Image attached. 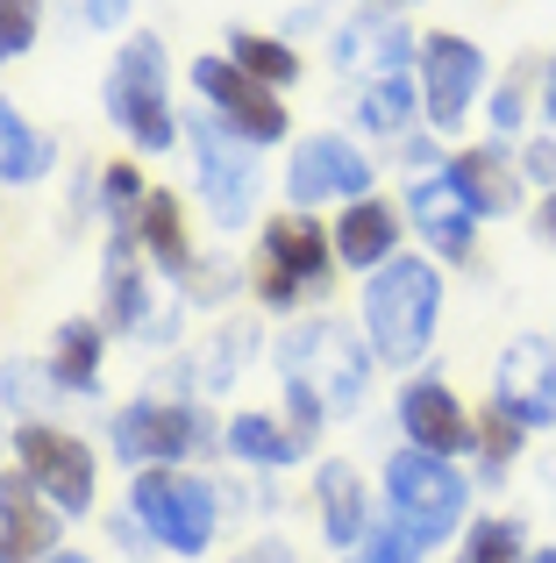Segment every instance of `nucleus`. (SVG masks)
Here are the masks:
<instances>
[{
    "mask_svg": "<svg viewBox=\"0 0 556 563\" xmlns=\"http://www.w3.org/2000/svg\"><path fill=\"white\" fill-rule=\"evenodd\" d=\"M371 179H378V157H364L349 136H307L286 165V192H292L300 214L321 200H364Z\"/></svg>",
    "mask_w": 556,
    "mask_h": 563,
    "instance_id": "12",
    "label": "nucleus"
},
{
    "mask_svg": "<svg viewBox=\"0 0 556 563\" xmlns=\"http://www.w3.org/2000/svg\"><path fill=\"white\" fill-rule=\"evenodd\" d=\"M36 29H43V8L36 0H0V65L36 51Z\"/></svg>",
    "mask_w": 556,
    "mask_h": 563,
    "instance_id": "32",
    "label": "nucleus"
},
{
    "mask_svg": "<svg viewBox=\"0 0 556 563\" xmlns=\"http://www.w3.org/2000/svg\"><path fill=\"white\" fill-rule=\"evenodd\" d=\"M100 350H108V321H65L51 343V357H43V372H51V393H93L100 378Z\"/></svg>",
    "mask_w": 556,
    "mask_h": 563,
    "instance_id": "23",
    "label": "nucleus"
},
{
    "mask_svg": "<svg viewBox=\"0 0 556 563\" xmlns=\"http://www.w3.org/2000/svg\"><path fill=\"white\" fill-rule=\"evenodd\" d=\"M521 563H556V550H549V542H543V550H529V556H521Z\"/></svg>",
    "mask_w": 556,
    "mask_h": 563,
    "instance_id": "41",
    "label": "nucleus"
},
{
    "mask_svg": "<svg viewBox=\"0 0 556 563\" xmlns=\"http://www.w3.org/2000/svg\"><path fill=\"white\" fill-rule=\"evenodd\" d=\"M129 514H136L171 556H200L214 542V493L200 478H186V471H171V464L136 471V485H129Z\"/></svg>",
    "mask_w": 556,
    "mask_h": 563,
    "instance_id": "8",
    "label": "nucleus"
},
{
    "mask_svg": "<svg viewBox=\"0 0 556 563\" xmlns=\"http://www.w3.org/2000/svg\"><path fill=\"white\" fill-rule=\"evenodd\" d=\"M529 542H521V521H478L471 542H464V563H521Z\"/></svg>",
    "mask_w": 556,
    "mask_h": 563,
    "instance_id": "31",
    "label": "nucleus"
},
{
    "mask_svg": "<svg viewBox=\"0 0 556 563\" xmlns=\"http://www.w3.org/2000/svg\"><path fill=\"white\" fill-rule=\"evenodd\" d=\"M43 563H86V556H71V550H57V556H43Z\"/></svg>",
    "mask_w": 556,
    "mask_h": 563,
    "instance_id": "42",
    "label": "nucleus"
},
{
    "mask_svg": "<svg viewBox=\"0 0 556 563\" xmlns=\"http://www.w3.org/2000/svg\"><path fill=\"white\" fill-rule=\"evenodd\" d=\"M278 372L321 413H357L371 393V343H364V329H343V321H300L278 343Z\"/></svg>",
    "mask_w": 556,
    "mask_h": 563,
    "instance_id": "3",
    "label": "nucleus"
},
{
    "mask_svg": "<svg viewBox=\"0 0 556 563\" xmlns=\"http://www.w3.org/2000/svg\"><path fill=\"white\" fill-rule=\"evenodd\" d=\"M449 172H457V186L471 192V207H478V221H507L521 207V157H507L500 143H478V151H457L449 157Z\"/></svg>",
    "mask_w": 556,
    "mask_h": 563,
    "instance_id": "21",
    "label": "nucleus"
},
{
    "mask_svg": "<svg viewBox=\"0 0 556 563\" xmlns=\"http://www.w3.org/2000/svg\"><path fill=\"white\" fill-rule=\"evenodd\" d=\"M414 51H421V36L392 8H357L343 29H335V65H343L357 86L407 79V71H414Z\"/></svg>",
    "mask_w": 556,
    "mask_h": 563,
    "instance_id": "14",
    "label": "nucleus"
},
{
    "mask_svg": "<svg viewBox=\"0 0 556 563\" xmlns=\"http://www.w3.org/2000/svg\"><path fill=\"white\" fill-rule=\"evenodd\" d=\"M100 286H108V329L136 335V343H171V335H179V300H171V292H157V264L143 257L136 221L108 235Z\"/></svg>",
    "mask_w": 556,
    "mask_h": 563,
    "instance_id": "6",
    "label": "nucleus"
},
{
    "mask_svg": "<svg viewBox=\"0 0 556 563\" xmlns=\"http://www.w3.org/2000/svg\"><path fill=\"white\" fill-rule=\"evenodd\" d=\"M543 122L556 129V51L543 57Z\"/></svg>",
    "mask_w": 556,
    "mask_h": 563,
    "instance_id": "38",
    "label": "nucleus"
},
{
    "mask_svg": "<svg viewBox=\"0 0 556 563\" xmlns=\"http://www.w3.org/2000/svg\"><path fill=\"white\" fill-rule=\"evenodd\" d=\"M357 8H392V14H400V8H414V0H357Z\"/></svg>",
    "mask_w": 556,
    "mask_h": 563,
    "instance_id": "40",
    "label": "nucleus"
},
{
    "mask_svg": "<svg viewBox=\"0 0 556 563\" xmlns=\"http://www.w3.org/2000/svg\"><path fill=\"white\" fill-rule=\"evenodd\" d=\"M136 243L143 257L157 264V278H171V286H193V243H186V214H179V192L151 186L136 207Z\"/></svg>",
    "mask_w": 556,
    "mask_h": 563,
    "instance_id": "19",
    "label": "nucleus"
},
{
    "mask_svg": "<svg viewBox=\"0 0 556 563\" xmlns=\"http://www.w3.org/2000/svg\"><path fill=\"white\" fill-rule=\"evenodd\" d=\"M357 563H421V542L407 536L400 521H371L357 542Z\"/></svg>",
    "mask_w": 556,
    "mask_h": 563,
    "instance_id": "33",
    "label": "nucleus"
},
{
    "mask_svg": "<svg viewBox=\"0 0 556 563\" xmlns=\"http://www.w3.org/2000/svg\"><path fill=\"white\" fill-rule=\"evenodd\" d=\"M400 221H407V207H386L378 192L349 200V207H343V221H335V264H349V272L371 278L378 264L400 257Z\"/></svg>",
    "mask_w": 556,
    "mask_h": 563,
    "instance_id": "18",
    "label": "nucleus"
},
{
    "mask_svg": "<svg viewBox=\"0 0 556 563\" xmlns=\"http://www.w3.org/2000/svg\"><path fill=\"white\" fill-rule=\"evenodd\" d=\"M357 314H364V343H371L378 364H392V372L421 364L429 343H435V321H443V272H435V257L378 264V272L364 278Z\"/></svg>",
    "mask_w": 556,
    "mask_h": 563,
    "instance_id": "1",
    "label": "nucleus"
},
{
    "mask_svg": "<svg viewBox=\"0 0 556 563\" xmlns=\"http://www.w3.org/2000/svg\"><path fill=\"white\" fill-rule=\"evenodd\" d=\"M251 350H257V335H251V329H214V343L193 357V385H200V393H229Z\"/></svg>",
    "mask_w": 556,
    "mask_h": 563,
    "instance_id": "28",
    "label": "nucleus"
},
{
    "mask_svg": "<svg viewBox=\"0 0 556 563\" xmlns=\"http://www.w3.org/2000/svg\"><path fill=\"white\" fill-rule=\"evenodd\" d=\"M251 563H278V550H251Z\"/></svg>",
    "mask_w": 556,
    "mask_h": 563,
    "instance_id": "43",
    "label": "nucleus"
},
{
    "mask_svg": "<svg viewBox=\"0 0 556 563\" xmlns=\"http://www.w3.org/2000/svg\"><path fill=\"white\" fill-rule=\"evenodd\" d=\"M193 93L208 100V114H222V122L236 129L243 143H257V151H265V143H286V129H292L286 122V100H278L271 86H257L229 51L193 57Z\"/></svg>",
    "mask_w": 556,
    "mask_h": 563,
    "instance_id": "10",
    "label": "nucleus"
},
{
    "mask_svg": "<svg viewBox=\"0 0 556 563\" xmlns=\"http://www.w3.org/2000/svg\"><path fill=\"white\" fill-rule=\"evenodd\" d=\"M400 428H407V442H414V450H429V456H464L478 442V428L464 421L457 393H449L435 372L400 385Z\"/></svg>",
    "mask_w": 556,
    "mask_h": 563,
    "instance_id": "16",
    "label": "nucleus"
},
{
    "mask_svg": "<svg viewBox=\"0 0 556 563\" xmlns=\"http://www.w3.org/2000/svg\"><path fill=\"white\" fill-rule=\"evenodd\" d=\"M36 485H0V563H43L57 556V507H36Z\"/></svg>",
    "mask_w": 556,
    "mask_h": 563,
    "instance_id": "20",
    "label": "nucleus"
},
{
    "mask_svg": "<svg viewBox=\"0 0 556 563\" xmlns=\"http://www.w3.org/2000/svg\"><path fill=\"white\" fill-rule=\"evenodd\" d=\"M100 100H108V122L122 129L143 157H165L171 143L186 136V122L171 114V57H165V36H151V29L129 36L122 51H114Z\"/></svg>",
    "mask_w": 556,
    "mask_h": 563,
    "instance_id": "2",
    "label": "nucleus"
},
{
    "mask_svg": "<svg viewBox=\"0 0 556 563\" xmlns=\"http://www.w3.org/2000/svg\"><path fill=\"white\" fill-rule=\"evenodd\" d=\"M186 151H193V179H200V207H208L214 229H243L257 214V192H265V165H257V143H243L222 114L193 108L186 114Z\"/></svg>",
    "mask_w": 556,
    "mask_h": 563,
    "instance_id": "4",
    "label": "nucleus"
},
{
    "mask_svg": "<svg viewBox=\"0 0 556 563\" xmlns=\"http://www.w3.org/2000/svg\"><path fill=\"white\" fill-rule=\"evenodd\" d=\"M521 179H529V186H543V192L556 186V143H549V136H535L529 151H521Z\"/></svg>",
    "mask_w": 556,
    "mask_h": 563,
    "instance_id": "35",
    "label": "nucleus"
},
{
    "mask_svg": "<svg viewBox=\"0 0 556 563\" xmlns=\"http://www.w3.org/2000/svg\"><path fill=\"white\" fill-rule=\"evenodd\" d=\"M265 272L271 278H286V286H300V292H321L329 286V264H335V235H321L314 229V214H278L265 221Z\"/></svg>",
    "mask_w": 556,
    "mask_h": 563,
    "instance_id": "17",
    "label": "nucleus"
},
{
    "mask_svg": "<svg viewBox=\"0 0 556 563\" xmlns=\"http://www.w3.org/2000/svg\"><path fill=\"white\" fill-rule=\"evenodd\" d=\"M400 165H407V172H414V179H421V172H443V151H435V143H429V136H407V151H400Z\"/></svg>",
    "mask_w": 556,
    "mask_h": 563,
    "instance_id": "37",
    "label": "nucleus"
},
{
    "mask_svg": "<svg viewBox=\"0 0 556 563\" xmlns=\"http://www.w3.org/2000/svg\"><path fill=\"white\" fill-rule=\"evenodd\" d=\"M222 51L236 57L243 71H251L257 86H271V93H286V86H300V51H292L286 36H265V29H229L222 36Z\"/></svg>",
    "mask_w": 556,
    "mask_h": 563,
    "instance_id": "26",
    "label": "nucleus"
},
{
    "mask_svg": "<svg viewBox=\"0 0 556 563\" xmlns=\"http://www.w3.org/2000/svg\"><path fill=\"white\" fill-rule=\"evenodd\" d=\"M51 165H57V143L43 129H29L22 108L0 93V186H36L51 179Z\"/></svg>",
    "mask_w": 556,
    "mask_h": 563,
    "instance_id": "24",
    "label": "nucleus"
},
{
    "mask_svg": "<svg viewBox=\"0 0 556 563\" xmlns=\"http://www.w3.org/2000/svg\"><path fill=\"white\" fill-rule=\"evenodd\" d=\"M492 407L514 413L521 428H556V343L543 335H514L492 364Z\"/></svg>",
    "mask_w": 556,
    "mask_h": 563,
    "instance_id": "13",
    "label": "nucleus"
},
{
    "mask_svg": "<svg viewBox=\"0 0 556 563\" xmlns=\"http://www.w3.org/2000/svg\"><path fill=\"white\" fill-rule=\"evenodd\" d=\"M407 221L421 229V243H429V257L443 264H464L471 257V235H478V207L471 192L457 186V172H421V179H407Z\"/></svg>",
    "mask_w": 556,
    "mask_h": 563,
    "instance_id": "15",
    "label": "nucleus"
},
{
    "mask_svg": "<svg viewBox=\"0 0 556 563\" xmlns=\"http://www.w3.org/2000/svg\"><path fill=\"white\" fill-rule=\"evenodd\" d=\"M414 122H421V86L414 79L357 86V129H364V136H407Z\"/></svg>",
    "mask_w": 556,
    "mask_h": 563,
    "instance_id": "27",
    "label": "nucleus"
},
{
    "mask_svg": "<svg viewBox=\"0 0 556 563\" xmlns=\"http://www.w3.org/2000/svg\"><path fill=\"white\" fill-rule=\"evenodd\" d=\"M529 79H535V65H514L500 86H492V129H500V136H514L521 114H529Z\"/></svg>",
    "mask_w": 556,
    "mask_h": 563,
    "instance_id": "34",
    "label": "nucleus"
},
{
    "mask_svg": "<svg viewBox=\"0 0 556 563\" xmlns=\"http://www.w3.org/2000/svg\"><path fill=\"white\" fill-rule=\"evenodd\" d=\"M200 442H208V413H200V399H186V393H143V399H129V407L114 413V456L136 464V471L179 464V456H193Z\"/></svg>",
    "mask_w": 556,
    "mask_h": 563,
    "instance_id": "7",
    "label": "nucleus"
},
{
    "mask_svg": "<svg viewBox=\"0 0 556 563\" xmlns=\"http://www.w3.org/2000/svg\"><path fill=\"white\" fill-rule=\"evenodd\" d=\"M535 235H543V243H556V186L543 192V214H535Z\"/></svg>",
    "mask_w": 556,
    "mask_h": 563,
    "instance_id": "39",
    "label": "nucleus"
},
{
    "mask_svg": "<svg viewBox=\"0 0 556 563\" xmlns=\"http://www.w3.org/2000/svg\"><path fill=\"white\" fill-rule=\"evenodd\" d=\"M386 499H392V521L407 528L414 542H449L464 528V507H471V485L449 456L429 450H400L386 464Z\"/></svg>",
    "mask_w": 556,
    "mask_h": 563,
    "instance_id": "5",
    "label": "nucleus"
},
{
    "mask_svg": "<svg viewBox=\"0 0 556 563\" xmlns=\"http://www.w3.org/2000/svg\"><path fill=\"white\" fill-rule=\"evenodd\" d=\"M79 14H86V29H122L136 14V0H79Z\"/></svg>",
    "mask_w": 556,
    "mask_h": 563,
    "instance_id": "36",
    "label": "nucleus"
},
{
    "mask_svg": "<svg viewBox=\"0 0 556 563\" xmlns=\"http://www.w3.org/2000/svg\"><path fill=\"white\" fill-rule=\"evenodd\" d=\"M229 456L278 471V464H300L307 456V435L292 421H278V413H236V421H229Z\"/></svg>",
    "mask_w": 556,
    "mask_h": 563,
    "instance_id": "25",
    "label": "nucleus"
},
{
    "mask_svg": "<svg viewBox=\"0 0 556 563\" xmlns=\"http://www.w3.org/2000/svg\"><path fill=\"white\" fill-rule=\"evenodd\" d=\"M314 499H321V528H329V542L335 550H357L364 542V528H371V499H364V478H357V464H321L314 471Z\"/></svg>",
    "mask_w": 556,
    "mask_h": 563,
    "instance_id": "22",
    "label": "nucleus"
},
{
    "mask_svg": "<svg viewBox=\"0 0 556 563\" xmlns=\"http://www.w3.org/2000/svg\"><path fill=\"white\" fill-rule=\"evenodd\" d=\"M143 192H151V186H143L136 165H108V172H100V214H108L114 229H129L136 207H143Z\"/></svg>",
    "mask_w": 556,
    "mask_h": 563,
    "instance_id": "30",
    "label": "nucleus"
},
{
    "mask_svg": "<svg viewBox=\"0 0 556 563\" xmlns=\"http://www.w3.org/2000/svg\"><path fill=\"white\" fill-rule=\"evenodd\" d=\"M14 464H22V478L36 485L57 514L93 507V450H86L79 435H65V428H51V421H22L14 428Z\"/></svg>",
    "mask_w": 556,
    "mask_h": 563,
    "instance_id": "11",
    "label": "nucleus"
},
{
    "mask_svg": "<svg viewBox=\"0 0 556 563\" xmlns=\"http://www.w3.org/2000/svg\"><path fill=\"white\" fill-rule=\"evenodd\" d=\"M471 428H478V442H471V450H478V464H486V478H500V471L521 456V442H529V428H521L514 413H500L492 399H486V413H478Z\"/></svg>",
    "mask_w": 556,
    "mask_h": 563,
    "instance_id": "29",
    "label": "nucleus"
},
{
    "mask_svg": "<svg viewBox=\"0 0 556 563\" xmlns=\"http://www.w3.org/2000/svg\"><path fill=\"white\" fill-rule=\"evenodd\" d=\"M414 86H421V114H429V129H464V114H471L478 86H486V51H478L471 36H457V29H429L414 51Z\"/></svg>",
    "mask_w": 556,
    "mask_h": 563,
    "instance_id": "9",
    "label": "nucleus"
}]
</instances>
